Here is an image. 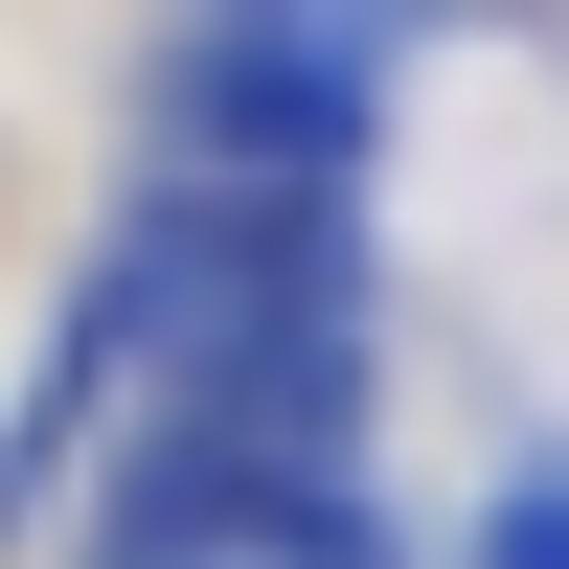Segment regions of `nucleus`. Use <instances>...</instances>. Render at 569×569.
<instances>
[{"instance_id": "obj_1", "label": "nucleus", "mask_w": 569, "mask_h": 569, "mask_svg": "<svg viewBox=\"0 0 569 569\" xmlns=\"http://www.w3.org/2000/svg\"><path fill=\"white\" fill-rule=\"evenodd\" d=\"M342 160H365V69H342V46H297V23L182 46V91H160V206H319Z\"/></svg>"}, {"instance_id": "obj_2", "label": "nucleus", "mask_w": 569, "mask_h": 569, "mask_svg": "<svg viewBox=\"0 0 569 569\" xmlns=\"http://www.w3.org/2000/svg\"><path fill=\"white\" fill-rule=\"evenodd\" d=\"M91 569H388V525H365V456H342V479L137 456V479H114V547H91Z\"/></svg>"}, {"instance_id": "obj_3", "label": "nucleus", "mask_w": 569, "mask_h": 569, "mask_svg": "<svg viewBox=\"0 0 569 569\" xmlns=\"http://www.w3.org/2000/svg\"><path fill=\"white\" fill-rule=\"evenodd\" d=\"M501 569H569V501H501Z\"/></svg>"}]
</instances>
